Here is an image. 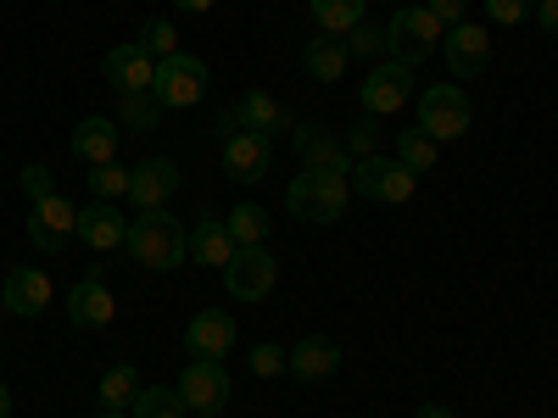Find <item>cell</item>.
I'll return each instance as SVG.
<instances>
[{
	"instance_id": "6da1fadb",
	"label": "cell",
	"mask_w": 558,
	"mask_h": 418,
	"mask_svg": "<svg viewBox=\"0 0 558 418\" xmlns=\"http://www.w3.org/2000/svg\"><path fill=\"white\" fill-rule=\"evenodd\" d=\"M129 257L140 262V268H151V273H168V268H179V262H191V235H184V223L173 218V212H134L129 218Z\"/></svg>"
},
{
	"instance_id": "7a4b0ae2",
	"label": "cell",
	"mask_w": 558,
	"mask_h": 418,
	"mask_svg": "<svg viewBox=\"0 0 558 418\" xmlns=\"http://www.w3.org/2000/svg\"><path fill=\"white\" fill-rule=\"evenodd\" d=\"M347 201H352L347 173H324V168H302L286 190V212L302 223H341Z\"/></svg>"
},
{
	"instance_id": "3957f363",
	"label": "cell",
	"mask_w": 558,
	"mask_h": 418,
	"mask_svg": "<svg viewBox=\"0 0 558 418\" xmlns=\"http://www.w3.org/2000/svg\"><path fill=\"white\" fill-rule=\"evenodd\" d=\"M441 23L430 7H397V17L386 23V57L402 62V67H425L436 51H441Z\"/></svg>"
},
{
	"instance_id": "277c9868",
	"label": "cell",
	"mask_w": 558,
	"mask_h": 418,
	"mask_svg": "<svg viewBox=\"0 0 558 418\" xmlns=\"http://www.w3.org/2000/svg\"><path fill=\"white\" fill-rule=\"evenodd\" d=\"M347 184H352V196H363V201L402 207V201H413L418 173H408V168H402V162H391V157H357V162H352V173H347Z\"/></svg>"
},
{
	"instance_id": "5b68a950",
	"label": "cell",
	"mask_w": 558,
	"mask_h": 418,
	"mask_svg": "<svg viewBox=\"0 0 558 418\" xmlns=\"http://www.w3.org/2000/svg\"><path fill=\"white\" fill-rule=\"evenodd\" d=\"M179 402H184V413H196V418H218L223 407H229V368L223 362H213V357H191L184 362V374H179Z\"/></svg>"
},
{
	"instance_id": "8992f818",
	"label": "cell",
	"mask_w": 558,
	"mask_h": 418,
	"mask_svg": "<svg viewBox=\"0 0 558 418\" xmlns=\"http://www.w3.org/2000/svg\"><path fill=\"white\" fill-rule=\"evenodd\" d=\"M151 96L168 107V112H191L202 96H207V62L191 57V51H173L157 62V84H151Z\"/></svg>"
},
{
	"instance_id": "52a82bcc",
	"label": "cell",
	"mask_w": 558,
	"mask_h": 418,
	"mask_svg": "<svg viewBox=\"0 0 558 418\" xmlns=\"http://www.w3.org/2000/svg\"><path fill=\"white\" fill-rule=\"evenodd\" d=\"M279 285V262L268 246H235V257L223 262V291L235 302H263Z\"/></svg>"
},
{
	"instance_id": "ba28073f",
	"label": "cell",
	"mask_w": 558,
	"mask_h": 418,
	"mask_svg": "<svg viewBox=\"0 0 558 418\" xmlns=\"http://www.w3.org/2000/svg\"><path fill=\"white\" fill-rule=\"evenodd\" d=\"M418 128L430 139H463L470 134V96L458 84H430L418 96Z\"/></svg>"
},
{
	"instance_id": "9c48e42d",
	"label": "cell",
	"mask_w": 558,
	"mask_h": 418,
	"mask_svg": "<svg viewBox=\"0 0 558 418\" xmlns=\"http://www.w3.org/2000/svg\"><path fill=\"white\" fill-rule=\"evenodd\" d=\"M413 73L418 67H402V62H380V67H368V78L357 84V101L368 118H391L413 101Z\"/></svg>"
},
{
	"instance_id": "30bf717a",
	"label": "cell",
	"mask_w": 558,
	"mask_h": 418,
	"mask_svg": "<svg viewBox=\"0 0 558 418\" xmlns=\"http://www.w3.org/2000/svg\"><path fill=\"white\" fill-rule=\"evenodd\" d=\"M235 128H252V134H286V128H296L291 123V112H286V101H274L268 89H246V96L229 107V112H218V134H235Z\"/></svg>"
},
{
	"instance_id": "8fae6325",
	"label": "cell",
	"mask_w": 558,
	"mask_h": 418,
	"mask_svg": "<svg viewBox=\"0 0 558 418\" xmlns=\"http://www.w3.org/2000/svg\"><path fill=\"white\" fill-rule=\"evenodd\" d=\"M28 241H34V251H68V246L78 241V207L62 201V190L45 196V201H34V212H28Z\"/></svg>"
},
{
	"instance_id": "7c38bea8",
	"label": "cell",
	"mask_w": 558,
	"mask_h": 418,
	"mask_svg": "<svg viewBox=\"0 0 558 418\" xmlns=\"http://www.w3.org/2000/svg\"><path fill=\"white\" fill-rule=\"evenodd\" d=\"M179 196V162L173 157H146L140 168H129V207L134 212H157Z\"/></svg>"
},
{
	"instance_id": "4fadbf2b",
	"label": "cell",
	"mask_w": 558,
	"mask_h": 418,
	"mask_svg": "<svg viewBox=\"0 0 558 418\" xmlns=\"http://www.w3.org/2000/svg\"><path fill=\"white\" fill-rule=\"evenodd\" d=\"M441 57L452 67V78H481L486 62H492V34L481 23H458L441 34Z\"/></svg>"
},
{
	"instance_id": "5bb4252c",
	"label": "cell",
	"mask_w": 558,
	"mask_h": 418,
	"mask_svg": "<svg viewBox=\"0 0 558 418\" xmlns=\"http://www.w3.org/2000/svg\"><path fill=\"white\" fill-rule=\"evenodd\" d=\"M274 162V139L268 134H252V128H235L223 134V173L235 184H257Z\"/></svg>"
},
{
	"instance_id": "9a60e30c",
	"label": "cell",
	"mask_w": 558,
	"mask_h": 418,
	"mask_svg": "<svg viewBox=\"0 0 558 418\" xmlns=\"http://www.w3.org/2000/svg\"><path fill=\"white\" fill-rule=\"evenodd\" d=\"M68 318L78 323V330H107V323L118 318V302H112V291H107L101 268H96V273H84L78 285L68 291Z\"/></svg>"
},
{
	"instance_id": "2e32d148",
	"label": "cell",
	"mask_w": 558,
	"mask_h": 418,
	"mask_svg": "<svg viewBox=\"0 0 558 418\" xmlns=\"http://www.w3.org/2000/svg\"><path fill=\"white\" fill-rule=\"evenodd\" d=\"M78 241L96 257H112L129 241V218L112 201H89V207H78Z\"/></svg>"
},
{
	"instance_id": "e0dca14e",
	"label": "cell",
	"mask_w": 558,
	"mask_h": 418,
	"mask_svg": "<svg viewBox=\"0 0 558 418\" xmlns=\"http://www.w3.org/2000/svg\"><path fill=\"white\" fill-rule=\"evenodd\" d=\"M184 346H191V357L223 362L229 352H235V318H229L223 307H202L191 318V330H184Z\"/></svg>"
},
{
	"instance_id": "ac0fdd59",
	"label": "cell",
	"mask_w": 558,
	"mask_h": 418,
	"mask_svg": "<svg viewBox=\"0 0 558 418\" xmlns=\"http://www.w3.org/2000/svg\"><path fill=\"white\" fill-rule=\"evenodd\" d=\"M101 73H107V84L118 89V96H140V89L157 84V62L140 51L134 39H129V45H112L107 62H101Z\"/></svg>"
},
{
	"instance_id": "d6986e66",
	"label": "cell",
	"mask_w": 558,
	"mask_h": 418,
	"mask_svg": "<svg viewBox=\"0 0 558 418\" xmlns=\"http://www.w3.org/2000/svg\"><path fill=\"white\" fill-rule=\"evenodd\" d=\"M336 368H341V346H336L330 335H307V341H296V346L286 352V374H296V380H307V385L330 380Z\"/></svg>"
},
{
	"instance_id": "ffe728a7",
	"label": "cell",
	"mask_w": 558,
	"mask_h": 418,
	"mask_svg": "<svg viewBox=\"0 0 558 418\" xmlns=\"http://www.w3.org/2000/svg\"><path fill=\"white\" fill-rule=\"evenodd\" d=\"M296 157L302 168H324V173H352V151L330 128H313V123H296Z\"/></svg>"
},
{
	"instance_id": "44dd1931",
	"label": "cell",
	"mask_w": 558,
	"mask_h": 418,
	"mask_svg": "<svg viewBox=\"0 0 558 418\" xmlns=\"http://www.w3.org/2000/svg\"><path fill=\"white\" fill-rule=\"evenodd\" d=\"M0 296H7V312L39 318L45 307H51V279H45L39 268H12L7 285H0Z\"/></svg>"
},
{
	"instance_id": "7402d4cb",
	"label": "cell",
	"mask_w": 558,
	"mask_h": 418,
	"mask_svg": "<svg viewBox=\"0 0 558 418\" xmlns=\"http://www.w3.org/2000/svg\"><path fill=\"white\" fill-rule=\"evenodd\" d=\"M73 157L84 168H101V162H118V123L112 118H84L73 128Z\"/></svg>"
},
{
	"instance_id": "603a6c76",
	"label": "cell",
	"mask_w": 558,
	"mask_h": 418,
	"mask_svg": "<svg viewBox=\"0 0 558 418\" xmlns=\"http://www.w3.org/2000/svg\"><path fill=\"white\" fill-rule=\"evenodd\" d=\"M235 257V241H229V229H223V218L218 212H202L196 218V229H191V262H202V268H218L223 273V262Z\"/></svg>"
},
{
	"instance_id": "cb8c5ba5",
	"label": "cell",
	"mask_w": 558,
	"mask_h": 418,
	"mask_svg": "<svg viewBox=\"0 0 558 418\" xmlns=\"http://www.w3.org/2000/svg\"><path fill=\"white\" fill-rule=\"evenodd\" d=\"M347 45H341V34H313L307 39V51H302V67H307V78H318V84H336V78H347Z\"/></svg>"
},
{
	"instance_id": "d4e9b609",
	"label": "cell",
	"mask_w": 558,
	"mask_h": 418,
	"mask_svg": "<svg viewBox=\"0 0 558 418\" xmlns=\"http://www.w3.org/2000/svg\"><path fill=\"white\" fill-rule=\"evenodd\" d=\"M436 151H441V139H430L418 123L397 134V162H402L408 173H430V168H436Z\"/></svg>"
},
{
	"instance_id": "484cf974",
	"label": "cell",
	"mask_w": 558,
	"mask_h": 418,
	"mask_svg": "<svg viewBox=\"0 0 558 418\" xmlns=\"http://www.w3.org/2000/svg\"><path fill=\"white\" fill-rule=\"evenodd\" d=\"M368 17V0H313V23L324 34H352Z\"/></svg>"
},
{
	"instance_id": "4316f807",
	"label": "cell",
	"mask_w": 558,
	"mask_h": 418,
	"mask_svg": "<svg viewBox=\"0 0 558 418\" xmlns=\"http://www.w3.org/2000/svg\"><path fill=\"white\" fill-rule=\"evenodd\" d=\"M134 396H140V368H134V362L107 368V374H101V407L129 413V407H134Z\"/></svg>"
},
{
	"instance_id": "83f0119b",
	"label": "cell",
	"mask_w": 558,
	"mask_h": 418,
	"mask_svg": "<svg viewBox=\"0 0 558 418\" xmlns=\"http://www.w3.org/2000/svg\"><path fill=\"white\" fill-rule=\"evenodd\" d=\"M162 101L151 96V89H140V96H118V118L134 128V134H157L162 128Z\"/></svg>"
},
{
	"instance_id": "f1b7e54d",
	"label": "cell",
	"mask_w": 558,
	"mask_h": 418,
	"mask_svg": "<svg viewBox=\"0 0 558 418\" xmlns=\"http://www.w3.org/2000/svg\"><path fill=\"white\" fill-rule=\"evenodd\" d=\"M223 229H229V241H235V246H263L268 241V229H274V218L263 212V207H235V212H229L223 218Z\"/></svg>"
},
{
	"instance_id": "f546056e",
	"label": "cell",
	"mask_w": 558,
	"mask_h": 418,
	"mask_svg": "<svg viewBox=\"0 0 558 418\" xmlns=\"http://www.w3.org/2000/svg\"><path fill=\"white\" fill-rule=\"evenodd\" d=\"M129 413H134V418H191L173 385H140V396H134Z\"/></svg>"
},
{
	"instance_id": "4dcf8cb0",
	"label": "cell",
	"mask_w": 558,
	"mask_h": 418,
	"mask_svg": "<svg viewBox=\"0 0 558 418\" xmlns=\"http://www.w3.org/2000/svg\"><path fill=\"white\" fill-rule=\"evenodd\" d=\"M134 45H140V51H146L151 62H162V57H173V51H179V34H173V23H168V17H151L146 28H140V39H134Z\"/></svg>"
},
{
	"instance_id": "1f68e13d",
	"label": "cell",
	"mask_w": 558,
	"mask_h": 418,
	"mask_svg": "<svg viewBox=\"0 0 558 418\" xmlns=\"http://www.w3.org/2000/svg\"><path fill=\"white\" fill-rule=\"evenodd\" d=\"M89 196H96V201H118V196H129V168H118V162L89 168Z\"/></svg>"
},
{
	"instance_id": "d6a6232c",
	"label": "cell",
	"mask_w": 558,
	"mask_h": 418,
	"mask_svg": "<svg viewBox=\"0 0 558 418\" xmlns=\"http://www.w3.org/2000/svg\"><path fill=\"white\" fill-rule=\"evenodd\" d=\"M341 45H347V57H363V62H368V57H386V28L363 17V23H357Z\"/></svg>"
},
{
	"instance_id": "836d02e7",
	"label": "cell",
	"mask_w": 558,
	"mask_h": 418,
	"mask_svg": "<svg viewBox=\"0 0 558 418\" xmlns=\"http://www.w3.org/2000/svg\"><path fill=\"white\" fill-rule=\"evenodd\" d=\"M341 146L352 151V162H357V157H380V123H368V118H363V123H352Z\"/></svg>"
},
{
	"instance_id": "e575fe53",
	"label": "cell",
	"mask_w": 558,
	"mask_h": 418,
	"mask_svg": "<svg viewBox=\"0 0 558 418\" xmlns=\"http://www.w3.org/2000/svg\"><path fill=\"white\" fill-rule=\"evenodd\" d=\"M531 12H536V0H486V17H492V23H502V28L525 23Z\"/></svg>"
},
{
	"instance_id": "d590c367",
	"label": "cell",
	"mask_w": 558,
	"mask_h": 418,
	"mask_svg": "<svg viewBox=\"0 0 558 418\" xmlns=\"http://www.w3.org/2000/svg\"><path fill=\"white\" fill-rule=\"evenodd\" d=\"M252 374H257V380H274V374H286V352H279L274 341L252 346Z\"/></svg>"
},
{
	"instance_id": "8d00e7d4",
	"label": "cell",
	"mask_w": 558,
	"mask_h": 418,
	"mask_svg": "<svg viewBox=\"0 0 558 418\" xmlns=\"http://www.w3.org/2000/svg\"><path fill=\"white\" fill-rule=\"evenodd\" d=\"M23 190H28V201L57 196V179H51V168H45V162H28V168H23Z\"/></svg>"
},
{
	"instance_id": "74e56055",
	"label": "cell",
	"mask_w": 558,
	"mask_h": 418,
	"mask_svg": "<svg viewBox=\"0 0 558 418\" xmlns=\"http://www.w3.org/2000/svg\"><path fill=\"white\" fill-rule=\"evenodd\" d=\"M430 12H436L441 28H458L463 23V0H430Z\"/></svg>"
},
{
	"instance_id": "f35d334b",
	"label": "cell",
	"mask_w": 558,
	"mask_h": 418,
	"mask_svg": "<svg viewBox=\"0 0 558 418\" xmlns=\"http://www.w3.org/2000/svg\"><path fill=\"white\" fill-rule=\"evenodd\" d=\"M536 23H542L547 34H558V0H536Z\"/></svg>"
},
{
	"instance_id": "ab89813d",
	"label": "cell",
	"mask_w": 558,
	"mask_h": 418,
	"mask_svg": "<svg viewBox=\"0 0 558 418\" xmlns=\"http://www.w3.org/2000/svg\"><path fill=\"white\" fill-rule=\"evenodd\" d=\"M413 418H458V413H452V407H441V402H425Z\"/></svg>"
},
{
	"instance_id": "60d3db41",
	"label": "cell",
	"mask_w": 558,
	"mask_h": 418,
	"mask_svg": "<svg viewBox=\"0 0 558 418\" xmlns=\"http://www.w3.org/2000/svg\"><path fill=\"white\" fill-rule=\"evenodd\" d=\"M173 7H179V12H213L218 0H173Z\"/></svg>"
},
{
	"instance_id": "b9f144b4",
	"label": "cell",
	"mask_w": 558,
	"mask_h": 418,
	"mask_svg": "<svg viewBox=\"0 0 558 418\" xmlns=\"http://www.w3.org/2000/svg\"><path fill=\"white\" fill-rule=\"evenodd\" d=\"M0 418H12V385H0Z\"/></svg>"
},
{
	"instance_id": "7bdbcfd3",
	"label": "cell",
	"mask_w": 558,
	"mask_h": 418,
	"mask_svg": "<svg viewBox=\"0 0 558 418\" xmlns=\"http://www.w3.org/2000/svg\"><path fill=\"white\" fill-rule=\"evenodd\" d=\"M96 418H134V413H112V407H101V413H96Z\"/></svg>"
},
{
	"instance_id": "ee69618b",
	"label": "cell",
	"mask_w": 558,
	"mask_h": 418,
	"mask_svg": "<svg viewBox=\"0 0 558 418\" xmlns=\"http://www.w3.org/2000/svg\"><path fill=\"white\" fill-rule=\"evenodd\" d=\"M0 312H7V296H0Z\"/></svg>"
}]
</instances>
